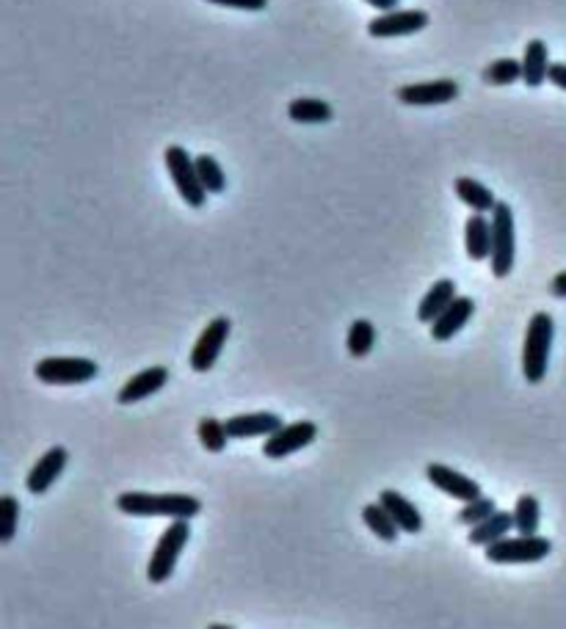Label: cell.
<instances>
[{"label": "cell", "instance_id": "52a82bcc", "mask_svg": "<svg viewBox=\"0 0 566 629\" xmlns=\"http://www.w3.org/2000/svg\"><path fill=\"white\" fill-rule=\"evenodd\" d=\"M36 378L42 384H58V387H67V384H86V381H94L100 367L92 359H75V356H53V359H42L36 362L34 367Z\"/></svg>", "mask_w": 566, "mask_h": 629}, {"label": "cell", "instance_id": "8992f818", "mask_svg": "<svg viewBox=\"0 0 566 629\" xmlns=\"http://www.w3.org/2000/svg\"><path fill=\"white\" fill-rule=\"evenodd\" d=\"M553 552V541L544 536H517L500 538L486 547V558L492 563H536L544 561Z\"/></svg>", "mask_w": 566, "mask_h": 629}, {"label": "cell", "instance_id": "30bf717a", "mask_svg": "<svg viewBox=\"0 0 566 629\" xmlns=\"http://www.w3.org/2000/svg\"><path fill=\"white\" fill-rule=\"evenodd\" d=\"M428 25V14L423 9H404V12H382L368 23V34L373 39H395V36H412Z\"/></svg>", "mask_w": 566, "mask_h": 629}, {"label": "cell", "instance_id": "d6986e66", "mask_svg": "<svg viewBox=\"0 0 566 629\" xmlns=\"http://www.w3.org/2000/svg\"><path fill=\"white\" fill-rule=\"evenodd\" d=\"M379 503L390 511V516L395 519V525L401 527L404 533H420L423 530V516L415 508V503H409L404 494L395 492V489H384Z\"/></svg>", "mask_w": 566, "mask_h": 629}, {"label": "cell", "instance_id": "f1b7e54d", "mask_svg": "<svg viewBox=\"0 0 566 629\" xmlns=\"http://www.w3.org/2000/svg\"><path fill=\"white\" fill-rule=\"evenodd\" d=\"M199 442L205 445V450L210 453H221L227 442H230V434H227V423H221L216 417H205L199 423Z\"/></svg>", "mask_w": 566, "mask_h": 629}, {"label": "cell", "instance_id": "9a60e30c", "mask_svg": "<svg viewBox=\"0 0 566 629\" xmlns=\"http://www.w3.org/2000/svg\"><path fill=\"white\" fill-rule=\"evenodd\" d=\"M166 381H169V370H166V367H147V370L136 373L125 387L119 389L116 401L122 403V406L144 401V398H150L155 392H161V389L166 387Z\"/></svg>", "mask_w": 566, "mask_h": 629}, {"label": "cell", "instance_id": "ac0fdd59", "mask_svg": "<svg viewBox=\"0 0 566 629\" xmlns=\"http://www.w3.org/2000/svg\"><path fill=\"white\" fill-rule=\"evenodd\" d=\"M550 75V56H547V42L544 39H531L525 45L522 56V81L531 89H539Z\"/></svg>", "mask_w": 566, "mask_h": 629}, {"label": "cell", "instance_id": "e0dca14e", "mask_svg": "<svg viewBox=\"0 0 566 629\" xmlns=\"http://www.w3.org/2000/svg\"><path fill=\"white\" fill-rule=\"evenodd\" d=\"M277 428H282V420L271 412L257 414H235L227 420V434L230 439H252V436H271Z\"/></svg>", "mask_w": 566, "mask_h": 629}, {"label": "cell", "instance_id": "2e32d148", "mask_svg": "<svg viewBox=\"0 0 566 629\" xmlns=\"http://www.w3.org/2000/svg\"><path fill=\"white\" fill-rule=\"evenodd\" d=\"M464 249H467V257L475 263H484L486 257L492 254V218H486V213H473L467 218Z\"/></svg>", "mask_w": 566, "mask_h": 629}, {"label": "cell", "instance_id": "5b68a950", "mask_svg": "<svg viewBox=\"0 0 566 629\" xmlns=\"http://www.w3.org/2000/svg\"><path fill=\"white\" fill-rule=\"evenodd\" d=\"M166 169H169V177H172L177 194L183 196V202L188 207H205L208 202V191L199 180L197 172V158H191L180 144H172L166 147Z\"/></svg>", "mask_w": 566, "mask_h": 629}, {"label": "cell", "instance_id": "7402d4cb", "mask_svg": "<svg viewBox=\"0 0 566 629\" xmlns=\"http://www.w3.org/2000/svg\"><path fill=\"white\" fill-rule=\"evenodd\" d=\"M509 530H514V514H506V511H495V514L484 519L481 525H475L470 530V544L475 547H489L500 538L509 536Z\"/></svg>", "mask_w": 566, "mask_h": 629}, {"label": "cell", "instance_id": "f546056e", "mask_svg": "<svg viewBox=\"0 0 566 629\" xmlns=\"http://www.w3.org/2000/svg\"><path fill=\"white\" fill-rule=\"evenodd\" d=\"M17 522H20V505L12 494L0 497V544H9L17 533Z\"/></svg>", "mask_w": 566, "mask_h": 629}, {"label": "cell", "instance_id": "8fae6325", "mask_svg": "<svg viewBox=\"0 0 566 629\" xmlns=\"http://www.w3.org/2000/svg\"><path fill=\"white\" fill-rule=\"evenodd\" d=\"M459 97V83L451 78L442 81H426V83H409L398 89V100L412 108H428V105H445L453 103Z\"/></svg>", "mask_w": 566, "mask_h": 629}, {"label": "cell", "instance_id": "ba28073f", "mask_svg": "<svg viewBox=\"0 0 566 629\" xmlns=\"http://www.w3.org/2000/svg\"><path fill=\"white\" fill-rule=\"evenodd\" d=\"M232 321L227 315H219L205 326V332L199 334V340L194 343V351H191V370L194 373H210L213 365L219 362L221 351H224V343L230 337Z\"/></svg>", "mask_w": 566, "mask_h": 629}, {"label": "cell", "instance_id": "4fadbf2b", "mask_svg": "<svg viewBox=\"0 0 566 629\" xmlns=\"http://www.w3.org/2000/svg\"><path fill=\"white\" fill-rule=\"evenodd\" d=\"M67 461H70V453H67V447H50L45 456L39 458L34 464V469L28 472V492L31 494H45L53 483L61 478V472L67 469Z\"/></svg>", "mask_w": 566, "mask_h": 629}, {"label": "cell", "instance_id": "3957f363", "mask_svg": "<svg viewBox=\"0 0 566 629\" xmlns=\"http://www.w3.org/2000/svg\"><path fill=\"white\" fill-rule=\"evenodd\" d=\"M191 519H174L172 525L163 530V536L158 538V544L152 549L150 566H147V580L150 583H166L172 577L174 566L183 555L188 536H191Z\"/></svg>", "mask_w": 566, "mask_h": 629}, {"label": "cell", "instance_id": "9c48e42d", "mask_svg": "<svg viewBox=\"0 0 566 629\" xmlns=\"http://www.w3.org/2000/svg\"><path fill=\"white\" fill-rule=\"evenodd\" d=\"M318 436V425L310 423V420H301V423L282 425L274 434L266 436V447H263V456L271 458V461H279V458H288L290 453L296 450H304L307 445L315 442Z\"/></svg>", "mask_w": 566, "mask_h": 629}, {"label": "cell", "instance_id": "e575fe53", "mask_svg": "<svg viewBox=\"0 0 566 629\" xmlns=\"http://www.w3.org/2000/svg\"><path fill=\"white\" fill-rule=\"evenodd\" d=\"M365 3H368V6H373L376 12H393L401 0H365Z\"/></svg>", "mask_w": 566, "mask_h": 629}, {"label": "cell", "instance_id": "7c38bea8", "mask_svg": "<svg viewBox=\"0 0 566 629\" xmlns=\"http://www.w3.org/2000/svg\"><path fill=\"white\" fill-rule=\"evenodd\" d=\"M428 481L437 486L439 492L451 494L453 500H459V503H473L481 497V486L473 481V478H467L462 472H456V469L445 467V464H428L426 469Z\"/></svg>", "mask_w": 566, "mask_h": 629}, {"label": "cell", "instance_id": "44dd1931", "mask_svg": "<svg viewBox=\"0 0 566 629\" xmlns=\"http://www.w3.org/2000/svg\"><path fill=\"white\" fill-rule=\"evenodd\" d=\"M453 191H456V196H459L473 213H492L497 205L495 194H492L484 183L473 180V177H456Z\"/></svg>", "mask_w": 566, "mask_h": 629}, {"label": "cell", "instance_id": "6da1fadb", "mask_svg": "<svg viewBox=\"0 0 566 629\" xmlns=\"http://www.w3.org/2000/svg\"><path fill=\"white\" fill-rule=\"evenodd\" d=\"M116 508L128 516H172V519H194L202 503L191 494H150L122 492L116 497Z\"/></svg>", "mask_w": 566, "mask_h": 629}, {"label": "cell", "instance_id": "ffe728a7", "mask_svg": "<svg viewBox=\"0 0 566 629\" xmlns=\"http://www.w3.org/2000/svg\"><path fill=\"white\" fill-rule=\"evenodd\" d=\"M453 298H456V285H453L451 279H439L437 285L428 290L423 301H420V307H417V318L420 323H431L437 321L439 315L445 312V307L451 304Z\"/></svg>", "mask_w": 566, "mask_h": 629}, {"label": "cell", "instance_id": "836d02e7", "mask_svg": "<svg viewBox=\"0 0 566 629\" xmlns=\"http://www.w3.org/2000/svg\"><path fill=\"white\" fill-rule=\"evenodd\" d=\"M550 293H553L555 298H566V271L553 276V282H550Z\"/></svg>", "mask_w": 566, "mask_h": 629}, {"label": "cell", "instance_id": "7a4b0ae2", "mask_svg": "<svg viewBox=\"0 0 566 629\" xmlns=\"http://www.w3.org/2000/svg\"><path fill=\"white\" fill-rule=\"evenodd\" d=\"M555 323L547 312H536L528 323L525 332V345H522V373L528 384H539L547 376L550 365V348H553Z\"/></svg>", "mask_w": 566, "mask_h": 629}, {"label": "cell", "instance_id": "1f68e13d", "mask_svg": "<svg viewBox=\"0 0 566 629\" xmlns=\"http://www.w3.org/2000/svg\"><path fill=\"white\" fill-rule=\"evenodd\" d=\"M213 6H227V9H243V12H263L268 0H208Z\"/></svg>", "mask_w": 566, "mask_h": 629}, {"label": "cell", "instance_id": "cb8c5ba5", "mask_svg": "<svg viewBox=\"0 0 566 629\" xmlns=\"http://www.w3.org/2000/svg\"><path fill=\"white\" fill-rule=\"evenodd\" d=\"M362 522H365L376 536L382 538V541H395V538H398V530H401V527L395 525V519L382 503L365 505V508H362Z\"/></svg>", "mask_w": 566, "mask_h": 629}, {"label": "cell", "instance_id": "83f0119b", "mask_svg": "<svg viewBox=\"0 0 566 629\" xmlns=\"http://www.w3.org/2000/svg\"><path fill=\"white\" fill-rule=\"evenodd\" d=\"M197 172L199 180L205 185L208 194H221L227 188V177H224V169L221 163L213 158V155H199L197 158Z\"/></svg>", "mask_w": 566, "mask_h": 629}, {"label": "cell", "instance_id": "d6a6232c", "mask_svg": "<svg viewBox=\"0 0 566 629\" xmlns=\"http://www.w3.org/2000/svg\"><path fill=\"white\" fill-rule=\"evenodd\" d=\"M547 81L558 86L561 92H566V64H550V75H547Z\"/></svg>", "mask_w": 566, "mask_h": 629}, {"label": "cell", "instance_id": "4dcf8cb0", "mask_svg": "<svg viewBox=\"0 0 566 629\" xmlns=\"http://www.w3.org/2000/svg\"><path fill=\"white\" fill-rule=\"evenodd\" d=\"M497 508H495V500H489V497H478V500H473V503H464V508L456 514V522L459 525H467V527H475V525H481L484 519H489V516L495 514Z\"/></svg>", "mask_w": 566, "mask_h": 629}, {"label": "cell", "instance_id": "603a6c76", "mask_svg": "<svg viewBox=\"0 0 566 629\" xmlns=\"http://www.w3.org/2000/svg\"><path fill=\"white\" fill-rule=\"evenodd\" d=\"M288 116L299 125H326L332 122V105L326 100H318V97H299L288 105Z\"/></svg>", "mask_w": 566, "mask_h": 629}, {"label": "cell", "instance_id": "4316f807", "mask_svg": "<svg viewBox=\"0 0 566 629\" xmlns=\"http://www.w3.org/2000/svg\"><path fill=\"white\" fill-rule=\"evenodd\" d=\"M376 343V329H373V323L365 321V318H359L348 326V337H346V348L351 356H365L373 348Z\"/></svg>", "mask_w": 566, "mask_h": 629}, {"label": "cell", "instance_id": "484cf974", "mask_svg": "<svg viewBox=\"0 0 566 629\" xmlns=\"http://www.w3.org/2000/svg\"><path fill=\"white\" fill-rule=\"evenodd\" d=\"M542 511H539V500L533 494H522L517 505H514V530L522 536H533L539 527Z\"/></svg>", "mask_w": 566, "mask_h": 629}, {"label": "cell", "instance_id": "277c9868", "mask_svg": "<svg viewBox=\"0 0 566 629\" xmlns=\"http://www.w3.org/2000/svg\"><path fill=\"white\" fill-rule=\"evenodd\" d=\"M514 252H517V235H514V210L509 202H497L492 210V274L506 279L514 268Z\"/></svg>", "mask_w": 566, "mask_h": 629}, {"label": "cell", "instance_id": "5bb4252c", "mask_svg": "<svg viewBox=\"0 0 566 629\" xmlns=\"http://www.w3.org/2000/svg\"><path fill=\"white\" fill-rule=\"evenodd\" d=\"M475 312V301L470 296H456L445 307V312L439 315L437 321L431 323V337L437 340V343H445V340H451L456 334L462 332L464 323L473 318Z\"/></svg>", "mask_w": 566, "mask_h": 629}, {"label": "cell", "instance_id": "d4e9b609", "mask_svg": "<svg viewBox=\"0 0 566 629\" xmlns=\"http://www.w3.org/2000/svg\"><path fill=\"white\" fill-rule=\"evenodd\" d=\"M481 78L489 86H511V83L522 81V61H517V58H497L481 72Z\"/></svg>", "mask_w": 566, "mask_h": 629}]
</instances>
